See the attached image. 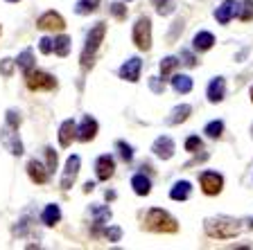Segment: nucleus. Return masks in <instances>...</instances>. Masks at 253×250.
<instances>
[{
	"label": "nucleus",
	"mask_w": 253,
	"mask_h": 250,
	"mask_svg": "<svg viewBox=\"0 0 253 250\" xmlns=\"http://www.w3.org/2000/svg\"><path fill=\"white\" fill-rule=\"evenodd\" d=\"M204 230L212 239H233L240 235V223L228 216H217V219H206Z\"/></svg>",
	"instance_id": "f257e3e1"
},
{
	"label": "nucleus",
	"mask_w": 253,
	"mask_h": 250,
	"mask_svg": "<svg viewBox=\"0 0 253 250\" xmlns=\"http://www.w3.org/2000/svg\"><path fill=\"white\" fill-rule=\"evenodd\" d=\"M145 228L152 230V232H176L179 223L172 214H168L161 208H152L145 214Z\"/></svg>",
	"instance_id": "f03ea898"
},
{
	"label": "nucleus",
	"mask_w": 253,
	"mask_h": 250,
	"mask_svg": "<svg viewBox=\"0 0 253 250\" xmlns=\"http://www.w3.org/2000/svg\"><path fill=\"white\" fill-rule=\"evenodd\" d=\"M104 34H106V25L104 23H95V27L88 32L86 36V45H84V52H82V68L88 70L93 66V59H95V52L100 50L102 41H104Z\"/></svg>",
	"instance_id": "7ed1b4c3"
},
{
	"label": "nucleus",
	"mask_w": 253,
	"mask_h": 250,
	"mask_svg": "<svg viewBox=\"0 0 253 250\" xmlns=\"http://www.w3.org/2000/svg\"><path fill=\"white\" fill-rule=\"evenodd\" d=\"M133 43L138 50H149L152 47V21L147 16L138 18L133 25Z\"/></svg>",
	"instance_id": "20e7f679"
},
{
	"label": "nucleus",
	"mask_w": 253,
	"mask_h": 250,
	"mask_svg": "<svg viewBox=\"0 0 253 250\" xmlns=\"http://www.w3.org/2000/svg\"><path fill=\"white\" fill-rule=\"evenodd\" d=\"M25 83L30 90H52L57 88V79L52 74L41 72V70H30L25 74Z\"/></svg>",
	"instance_id": "39448f33"
},
{
	"label": "nucleus",
	"mask_w": 253,
	"mask_h": 250,
	"mask_svg": "<svg viewBox=\"0 0 253 250\" xmlns=\"http://www.w3.org/2000/svg\"><path fill=\"white\" fill-rule=\"evenodd\" d=\"M16 131L18 129L7 124L5 129H2V133H0V142L7 146V151H9L11 156H23V144H21V140H18V133H16Z\"/></svg>",
	"instance_id": "423d86ee"
},
{
	"label": "nucleus",
	"mask_w": 253,
	"mask_h": 250,
	"mask_svg": "<svg viewBox=\"0 0 253 250\" xmlns=\"http://www.w3.org/2000/svg\"><path fill=\"white\" fill-rule=\"evenodd\" d=\"M199 182H201V189H204V194H208V196H215V194H219L221 187H224V178H221L217 172H204L199 176Z\"/></svg>",
	"instance_id": "0eeeda50"
},
{
	"label": "nucleus",
	"mask_w": 253,
	"mask_h": 250,
	"mask_svg": "<svg viewBox=\"0 0 253 250\" xmlns=\"http://www.w3.org/2000/svg\"><path fill=\"white\" fill-rule=\"evenodd\" d=\"M79 165H82L79 156H70L66 160V169H63V176H61V189H70L75 185L77 174H79Z\"/></svg>",
	"instance_id": "6e6552de"
},
{
	"label": "nucleus",
	"mask_w": 253,
	"mask_h": 250,
	"mask_svg": "<svg viewBox=\"0 0 253 250\" xmlns=\"http://www.w3.org/2000/svg\"><path fill=\"white\" fill-rule=\"evenodd\" d=\"M240 14V2H235V0H224L219 7H217L215 11V18L219 25H228L231 23L233 16Z\"/></svg>",
	"instance_id": "1a4fd4ad"
},
{
	"label": "nucleus",
	"mask_w": 253,
	"mask_h": 250,
	"mask_svg": "<svg viewBox=\"0 0 253 250\" xmlns=\"http://www.w3.org/2000/svg\"><path fill=\"white\" fill-rule=\"evenodd\" d=\"M140 68H142V61L138 57H131L129 61H125L120 66V77L125 79V81L136 83L138 79H140Z\"/></svg>",
	"instance_id": "9d476101"
},
{
	"label": "nucleus",
	"mask_w": 253,
	"mask_h": 250,
	"mask_svg": "<svg viewBox=\"0 0 253 250\" xmlns=\"http://www.w3.org/2000/svg\"><path fill=\"white\" fill-rule=\"evenodd\" d=\"M113 172H116V160H113L109 153L97 158V162H95V174H97L100 180H109V178L113 176Z\"/></svg>",
	"instance_id": "9b49d317"
},
{
	"label": "nucleus",
	"mask_w": 253,
	"mask_h": 250,
	"mask_svg": "<svg viewBox=\"0 0 253 250\" xmlns=\"http://www.w3.org/2000/svg\"><path fill=\"white\" fill-rule=\"evenodd\" d=\"M152 151L156 153V158H161V160H169V158L174 156V142H172V138H168V136L156 138V140H154Z\"/></svg>",
	"instance_id": "f8f14e48"
},
{
	"label": "nucleus",
	"mask_w": 253,
	"mask_h": 250,
	"mask_svg": "<svg viewBox=\"0 0 253 250\" xmlns=\"http://www.w3.org/2000/svg\"><path fill=\"white\" fill-rule=\"evenodd\" d=\"M37 27L39 30H59L61 32L63 27H66V23H63V18L57 14V11H45V14L37 21Z\"/></svg>",
	"instance_id": "ddd939ff"
},
{
	"label": "nucleus",
	"mask_w": 253,
	"mask_h": 250,
	"mask_svg": "<svg viewBox=\"0 0 253 250\" xmlns=\"http://www.w3.org/2000/svg\"><path fill=\"white\" fill-rule=\"evenodd\" d=\"M95 136H97V122H95L90 115H84L82 124L77 126V138L82 142H90Z\"/></svg>",
	"instance_id": "4468645a"
},
{
	"label": "nucleus",
	"mask_w": 253,
	"mask_h": 250,
	"mask_svg": "<svg viewBox=\"0 0 253 250\" xmlns=\"http://www.w3.org/2000/svg\"><path fill=\"white\" fill-rule=\"evenodd\" d=\"M208 102H212V104H219L221 99H224V95H226V81H224V77H215L211 83H208Z\"/></svg>",
	"instance_id": "2eb2a0df"
},
{
	"label": "nucleus",
	"mask_w": 253,
	"mask_h": 250,
	"mask_svg": "<svg viewBox=\"0 0 253 250\" xmlns=\"http://www.w3.org/2000/svg\"><path fill=\"white\" fill-rule=\"evenodd\" d=\"M47 169L41 165L39 160H30L27 162V176L32 178V182H37V185H43L47 180Z\"/></svg>",
	"instance_id": "dca6fc26"
},
{
	"label": "nucleus",
	"mask_w": 253,
	"mask_h": 250,
	"mask_svg": "<svg viewBox=\"0 0 253 250\" xmlns=\"http://www.w3.org/2000/svg\"><path fill=\"white\" fill-rule=\"evenodd\" d=\"M77 138V124L73 120H66L59 129V144L61 146H70V142Z\"/></svg>",
	"instance_id": "f3484780"
},
{
	"label": "nucleus",
	"mask_w": 253,
	"mask_h": 250,
	"mask_svg": "<svg viewBox=\"0 0 253 250\" xmlns=\"http://www.w3.org/2000/svg\"><path fill=\"white\" fill-rule=\"evenodd\" d=\"M212 45H215V36H212L211 32H197L195 38H192V47H195L197 52H206Z\"/></svg>",
	"instance_id": "a211bd4d"
},
{
	"label": "nucleus",
	"mask_w": 253,
	"mask_h": 250,
	"mask_svg": "<svg viewBox=\"0 0 253 250\" xmlns=\"http://www.w3.org/2000/svg\"><path fill=\"white\" fill-rule=\"evenodd\" d=\"M90 214H93V219H95V230H93V235H97L102 225H104L106 221L111 219V210H109V208H104V205H93V208H90Z\"/></svg>",
	"instance_id": "6ab92c4d"
},
{
	"label": "nucleus",
	"mask_w": 253,
	"mask_h": 250,
	"mask_svg": "<svg viewBox=\"0 0 253 250\" xmlns=\"http://www.w3.org/2000/svg\"><path fill=\"white\" fill-rule=\"evenodd\" d=\"M41 221L47 225V228L57 225L59 221H61V208H59V205H54V203L45 205V210H43V214H41Z\"/></svg>",
	"instance_id": "aec40b11"
},
{
	"label": "nucleus",
	"mask_w": 253,
	"mask_h": 250,
	"mask_svg": "<svg viewBox=\"0 0 253 250\" xmlns=\"http://www.w3.org/2000/svg\"><path fill=\"white\" fill-rule=\"evenodd\" d=\"M190 192H192V185L188 180H179V182H174V187L169 189V198L172 201H188Z\"/></svg>",
	"instance_id": "412c9836"
},
{
	"label": "nucleus",
	"mask_w": 253,
	"mask_h": 250,
	"mask_svg": "<svg viewBox=\"0 0 253 250\" xmlns=\"http://www.w3.org/2000/svg\"><path fill=\"white\" fill-rule=\"evenodd\" d=\"M131 187L138 196H147V194L152 192V180H149L145 174H136V176L131 178Z\"/></svg>",
	"instance_id": "4be33fe9"
},
{
	"label": "nucleus",
	"mask_w": 253,
	"mask_h": 250,
	"mask_svg": "<svg viewBox=\"0 0 253 250\" xmlns=\"http://www.w3.org/2000/svg\"><path fill=\"white\" fill-rule=\"evenodd\" d=\"M16 63H18V68L27 74L30 70H34V52H32L30 47H27V50H23V52L18 54V59H16Z\"/></svg>",
	"instance_id": "5701e85b"
},
{
	"label": "nucleus",
	"mask_w": 253,
	"mask_h": 250,
	"mask_svg": "<svg viewBox=\"0 0 253 250\" xmlns=\"http://www.w3.org/2000/svg\"><path fill=\"white\" fill-rule=\"evenodd\" d=\"M172 88L179 95L190 93V90H192V79H190L188 74H176V77L172 79Z\"/></svg>",
	"instance_id": "b1692460"
},
{
	"label": "nucleus",
	"mask_w": 253,
	"mask_h": 250,
	"mask_svg": "<svg viewBox=\"0 0 253 250\" xmlns=\"http://www.w3.org/2000/svg\"><path fill=\"white\" fill-rule=\"evenodd\" d=\"M190 113H192V108H190L188 104H181L176 106V108L172 110V115H169V124H181V122H185L190 117Z\"/></svg>",
	"instance_id": "393cba45"
},
{
	"label": "nucleus",
	"mask_w": 253,
	"mask_h": 250,
	"mask_svg": "<svg viewBox=\"0 0 253 250\" xmlns=\"http://www.w3.org/2000/svg\"><path fill=\"white\" fill-rule=\"evenodd\" d=\"M204 133L208 138H212V140H215V138H221V133H224V122H221V120L208 122V124H206V129H204Z\"/></svg>",
	"instance_id": "a878e982"
},
{
	"label": "nucleus",
	"mask_w": 253,
	"mask_h": 250,
	"mask_svg": "<svg viewBox=\"0 0 253 250\" xmlns=\"http://www.w3.org/2000/svg\"><path fill=\"white\" fill-rule=\"evenodd\" d=\"M176 66H179L176 57H165L163 61H161V77H163V79H169V74L176 70Z\"/></svg>",
	"instance_id": "bb28decb"
},
{
	"label": "nucleus",
	"mask_w": 253,
	"mask_h": 250,
	"mask_svg": "<svg viewBox=\"0 0 253 250\" xmlns=\"http://www.w3.org/2000/svg\"><path fill=\"white\" fill-rule=\"evenodd\" d=\"M70 52V38L68 36H59L54 38V54H59V57H68Z\"/></svg>",
	"instance_id": "cd10ccee"
},
{
	"label": "nucleus",
	"mask_w": 253,
	"mask_h": 250,
	"mask_svg": "<svg viewBox=\"0 0 253 250\" xmlns=\"http://www.w3.org/2000/svg\"><path fill=\"white\" fill-rule=\"evenodd\" d=\"M100 7V0H79L77 5H75V11L77 14H90Z\"/></svg>",
	"instance_id": "c85d7f7f"
},
{
	"label": "nucleus",
	"mask_w": 253,
	"mask_h": 250,
	"mask_svg": "<svg viewBox=\"0 0 253 250\" xmlns=\"http://www.w3.org/2000/svg\"><path fill=\"white\" fill-rule=\"evenodd\" d=\"M240 21L242 23H251L253 21V0H244L242 2V9H240Z\"/></svg>",
	"instance_id": "c756f323"
},
{
	"label": "nucleus",
	"mask_w": 253,
	"mask_h": 250,
	"mask_svg": "<svg viewBox=\"0 0 253 250\" xmlns=\"http://www.w3.org/2000/svg\"><path fill=\"white\" fill-rule=\"evenodd\" d=\"M118 149H120V156H122V160H125V162H131L133 160V149L126 144V142L118 140Z\"/></svg>",
	"instance_id": "7c9ffc66"
},
{
	"label": "nucleus",
	"mask_w": 253,
	"mask_h": 250,
	"mask_svg": "<svg viewBox=\"0 0 253 250\" xmlns=\"http://www.w3.org/2000/svg\"><path fill=\"white\" fill-rule=\"evenodd\" d=\"M45 158H47V172H54V169H57V151H54L52 146H47L45 149Z\"/></svg>",
	"instance_id": "2f4dec72"
},
{
	"label": "nucleus",
	"mask_w": 253,
	"mask_h": 250,
	"mask_svg": "<svg viewBox=\"0 0 253 250\" xmlns=\"http://www.w3.org/2000/svg\"><path fill=\"white\" fill-rule=\"evenodd\" d=\"M199 149H201V140H199V136H190L188 140H185V151L197 153Z\"/></svg>",
	"instance_id": "473e14b6"
},
{
	"label": "nucleus",
	"mask_w": 253,
	"mask_h": 250,
	"mask_svg": "<svg viewBox=\"0 0 253 250\" xmlns=\"http://www.w3.org/2000/svg\"><path fill=\"white\" fill-rule=\"evenodd\" d=\"M111 14L116 16L118 21H125L126 18V7L122 5V2H113V5H111Z\"/></svg>",
	"instance_id": "72a5a7b5"
},
{
	"label": "nucleus",
	"mask_w": 253,
	"mask_h": 250,
	"mask_svg": "<svg viewBox=\"0 0 253 250\" xmlns=\"http://www.w3.org/2000/svg\"><path fill=\"white\" fill-rule=\"evenodd\" d=\"M104 237H106L109 241H120L122 230L118 228V225H111V228H106V230H104Z\"/></svg>",
	"instance_id": "f704fd0d"
},
{
	"label": "nucleus",
	"mask_w": 253,
	"mask_h": 250,
	"mask_svg": "<svg viewBox=\"0 0 253 250\" xmlns=\"http://www.w3.org/2000/svg\"><path fill=\"white\" fill-rule=\"evenodd\" d=\"M39 50H41L43 54H50V52H54V41L52 38H41V41H39Z\"/></svg>",
	"instance_id": "c9c22d12"
},
{
	"label": "nucleus",
	"mask_w": 253,
	"mask_h": 250,
	"mask_svg": "<svg viewBox=\"0 0 253 250\" xmlns=\"http://www.w3.org/2000/svg\"><path fill=\"white\" fill-rule=\"evenodd\" d=\"M14 63L16 61H11V59H2V61H0V72L5 74V77H11V72H14Z\"/></svg>",
	"instance_id": "e433bc0d"
},
{
	"label": "nucleus",
	"mask_w": 253,
	"mask_h": 250,
	"mask_svg": "<svg viewBox=\"0 0 253 250\" xmlns=\"http://www.w3.org/2000/svg\"><path fill=\"white\" fill-rule=\"evenodd\" d=\"M7 124L18 129V126H21V115L16 113V110H7Z\"/></svg>",
	"instance_id": "4c0bfd02"
},
{
	"label": "nucleus",
	"mask_w": 253,
	"mask_h": 250,
	"mask_svg": "<svg viewBox=\"0 0 253 250\" xmlns=\"http://www.w3.org/2000/svg\"><path fill=\"white\" fill-rule=\"evenodd\" d=\"M181 59H183V63L190 66V68H195L197 66V59L192 57V52H188V50H181Z\"/></svg>",
	"instance_id": "58836bf2"
},
{
	"label": "nucleus",
	"mask_w": 253,
	"mask_h": 250,
	"mask_svg": "<svg viewBox=\"0 0 253 250\" xmlns=\"http://www.w3.org/2000/svg\"><path fill=\"white\" fill-rule=\"evenodd\" d=\"M149 86H152V90H154V93H163V88H165L163 83H161V79H156V77H152V79H149Z\"/></svg>",
	"instance_id": "ea45409f"
},
{
	"label": "nucleus",
	"mask_w": 253,
	"mask_h": 250,
	"mask_svg": "<svg viewBox=\"0 0 253 250\" xmlns=\"http://www.w3.org/2000/svg\"><path fill=\"white\" fill-rule=\"evenodd\" d=\"M93 189H95V182H86L84 185V192H93Z\"/></svg>",
	"instance_id": "a19ab883"
},
{
	"label": "nucleus",
	"mask_w": 253,
	"mask_h": 250,
	"mask_svg": "<svg viewBox=\"0 0 253 250\" xmlns=\"http://www.w3.org/2000/svg\"><path fill=\"white\" fill-rule=\"evenodd\" d=\"M116 198V192H106V201H113Z\"/></svg>",
	"instance_id": "79ce46f5"
},
{
	"label": "nucleus",
	"mask_w": 253,
	"mask_h": 250,
	"mask_svg": "<svg viewBox=\"0 0 253 250\" xmlns=\"http://www.w3.org/2000/svg\"><path fill=\"white\" fill-rule=\"evenodd\" d=\"M165 2H168V0H154V5H158V7H163Z\"/></svg>",
	"instance_id": "37998d69"
},
{
	"label": "nucleus",
	"mask_w": 253,
	"mask_h": 250,
	"mask_svg": "<svg viewBox=\"0 0 253 250\" xmlns=\"http://www.w3.org/2000/svg\"><path fill=\"white\" fill-rule=\"evenodd\" d=\"M7 2H18V0H7Z\"/></svg>",
	"instance_id": "c03bdc74"
},
{
	"label": "nucleus",
	"mask_w": 253,
	"mask_h": 250,
	"mask_svg": "<svg viewBox=\"0 0 253 250\" xmlns=\"http://www.w3.org/2000/svg\"><path fill=\"white\" fill-rule=\"evenodd\" d=\"M251 102H253V88H251Z\"/></svg>",
	"instance_id": "a18cd8bd"
},
{
	"label": "nucleus",
	"mask_w": 253,
	"mask_h": 250,
	"mask_svg": "<svg viewBox=\"0 0 253 250\" xmlns=\"http://www.w3.org/2000/svg\"><path fill=\"white\" fill-rule=\"evenodd\" d=\"M126 2H131V0H126Z\"/></svg>",
	"instance_id": "49530a36"
},
{
	"label": "nucleus",
	"mask_w": 253,
	"mask_h": 250,
	"mask_svg": "<svg viewBox=\"0 0 253 250\" xmlns=\"http://www.w3.org/2000/svg\"><path fill=\"white\" fill-rule=\"evenodd\" d=\"M251 131H253V126H251Z\"/></svg>",
	"instance_id": "de8ad7c7"
}]
</instances>
